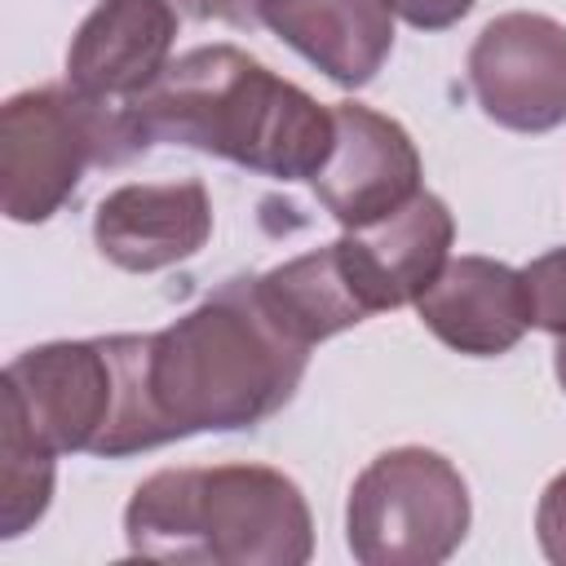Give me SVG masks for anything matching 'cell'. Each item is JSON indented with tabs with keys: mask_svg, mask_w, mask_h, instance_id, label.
Wrapping results in <instances>:
<instances>
[{
	"mask_svg": "<svg viewBox=\"0 0 566 566\" xmlns=\"http://www.w3.org/2000/svg\"><path fill=\"white\" fill-rule=\"evenodd\" d=\"M0 398L57 455L124 460L168 438L150 398V336L49 340L9 358Z\"/></svg>",
	"mask_w": 566,
	"mask_h": 566,
	"instance_id": "277c9868",
	"label": "cell"
},
{
	"mask_svg": "<svg viewBox=\"0 0 566 566\" xmlns=\"http://www.w3.org/2000/svg\"><path fill=\"white\" fill-rule=\"evenodd\" d=\"M526 283V305H531V327L566 336V248H553L535 256L522 270Z\"/></svg>",
	"mask_w": 566,
	"mask_h": 566,
	"instance_id": "2e32d148",
	"label": "cell"
},
{
	"mask_svg": "<svg viewBox=\"0 0 566 566\" xmlns=\"http://www.w3.org/2000/svg\"><path fill=\"white\" fill-rule=\"evenodd\" d=\"M256 22L340 88L371 84L394 53V9L385 0H256Z\"/></svg>",
	"mask_w": 566,
	"mask_h": 566,
	"instance_id": "4fadbf2b",
	"label": "cell"
},
{
	"mask_svg": "<svg viewBox=\"0 0 566 566\" xmlns=\"http://www.w3.org/2000/svg\"><path fill=\"white\" fill-rule=\"evenodd\" d=\"M212 234V199L208 186L186 181H128L111 190L93 212L97 252L128 270L155 274L177 261H190Z\"/></svg>",
	"mask_w": 566,
	"mask_h": 566,
	"instance_id": "30bf717a",
	"label": "cell"
},
{
	"mask_svg": "<svg viewBox=\"0 0 566 566\" xmlns=\"http://www.w3.org/2000/svg\"><path fill=\"white\" fill-rule=\"evenodd\" d=\"M553 371H557V385L566 389V336H557V354H553Z\"/></svg>",
	"mask_w": 566,
	"mask_h": 566,
	"instance_id": "ffe728a7",
	"label": "cell"
},
{
	"mask_svg": "<svg viewBox=\"0 0 566 566\" xmlns=\"http://www.w3.org/2000/svg\"><path fill=\"white\" fill-rule=\"evenodd\" d=\"M203 18H226V22H256V0H186Z\"/></svg>",
	"mask_w": 566,
	"mask_h": 566,
	"instance_id": "d6986e66",
	"label": "cell"
},
{
	"mask_svg": "<svg viewBox=\"0 0 566 566\" xmlns=\"http://www.w3.org/2000/svg\"><path fill=\"white\" fill-rule=\"evenodd\" d=\"M332 115L336 142L310 181L345 230H363L420 195V150L398 119L363 102H336Z\"/></svg>",
	"mask_w": 566,
	"mask_h": 566,
	"instance_id": "ba28073f",
	"label": "cell"
},
{
	"mask_svg": "<svg viewBox=\"0 0 566 566\" xmlns=\"http://www.w3.org/2000/svg\"><path fill=\"white\" fill-rule=\"evenodd\" d=\"M57 451H49L13 402L0 398V535L31 531L53 500Z\"/></svg>",
	"mask_w": 566,
	"mask_h": 566,
	"instance_id": "9a60e30c",
	"label": "cell"
},
{
	"mask_svg": "<svg viewBox=\"0 0 566 566\" xmlns=\"http://www.w3.org/2000/svg\"><path fill=\"white\" fill-rule=\"evenodd\" d=\"M172 40V0H97L71 35L66 88L97 106L124 111L168 71Z\"/></svg>",
	"mask_w": 566,
	"mask_h": 566,
	"instance_id": "9c48e42d",
	"label": "cell"
},
{
	"mask_svg": "<svg viewBox=\"0 0 566 566\" xmlns=\"http://www.w3.org/2000/svg\"><path fill=\"white\" fill-rule=\"evenodd\" d=\"M469 482L429 447L380 451L349 486L345 544L363 566H438L469 535Z\"/></svg>",
	"mask_w": 566,
	"mask_h": 566,
	"instance_id": "8992f818",
	"label": "cell"
},
{
	"mask_svg": "<svg viewBox=\"0 0 566 566\" xmlns=\"http://www.w3.org/2000/svg\"><path fill=\"white\" fill-rule=\"evenodd\" d=\"M407 27H416V31H447V27H455L478 0H385Z\"/></svg>",
	"mask_w": 566,
	"mask_h": 566,
	"instance_id": "ac0fdd59",
	"label": "cell"
},
{
	"mask_svg": "<svg viewBox=\"0 0 566 566\" xmlns=\"http://www.w3.org/2000/svg\"><path fill=\"white\" fill-rule=\"evenodd\" d=\"M252 287H256L261 310L305 349H314L318 340L371 318V310L363 305L336 243L301 252V256H292L265 274H252Z\"/></svg>",
	"mask_w": 566,
	"mask_h": 566,
	"instance_id": "5bb4252c",
	"label": "cell"
},
{
	"mask_svg": "<svg viewBox=\"0 0 566 566\" xmlns=\"http://www.w3.org/2000/svg\"><path fill=\"white\" fill-rule=\"evenodd\" d=\"M305 363L310 349L261 310L252 274H239L150 332V398L172 442L234 433L283 411Z\"/></svg>",
	"mask_w": 566,
	"mask_h": 566,
	"instance_id": "7a4b0ae2",
	"label": "cell"
},
{
	"mask_svg": "<svg viewBox=\"0 0 566 566\" xmlns=\"http://www.w3.org/2000/svg\"><path fill=\"white\" fill-rule=\"evenodd\" d=\"M137 146H190L274 181H310L336 142V115L234 44H203L128 106Z\"/></svg>",
	"mask_w": 566,
	"mask_h": 566,
	"instance_id": "6da1fadb",
	"label": "cell"
},
{
	"mask_svg": "<svg viewBox=\"0 0 566 566\" xmlns=\"http://www.w3.org/2000/svg\"><path fill=\"white\" fill-rule=\"evenodd\" d=\"M469 88L482 115L509 133L562 128L566 124V27L531 9L491 18L469 49Z\"/></svg>",
	"mask_w": 566,
	"mask_h": 566,
	"instance_id": "52a82bcc",
	"label": "cell"
},
{
	"mask_svg": "<svg viewBox=\"0 0 566 566\" xmlns=\"http://www.w3.org/2000/svg\"><path fill=\"white\" fill-rule=\"evenodd\" d=\"M416 314L447 349L469 358L509 354L531 327L522 270L491 256H451L416 296Z\"/></svg>",
	"mask_w": 566,
	"mask_h": 566,
	"instance_id": "7c38bea8",
	"label": "cell"
},
{
	"mask_svg": "<svg viewBox=\"0 0 566 566\" xmlns=\"http://www.w3.org/2000/svg\"><path fill=\"white\" fill-rule=\"evenodd\" d=\"M535 539L548 562L566 566V469L544 486L539 509H535Z\"/></svg>",
	"mask_w": 566,
	"mask_h": 566,
	"instance_id": "e0dca14e",
	"label": "cell"
},
{
	"mask_svg": "<svg viewBox=\"0 0 566 566\" xmlns=\"http://www.w3.org/2000/svg\"><path fill=\"white\" fill-rule=\"evenodd\" d=\"M451 239H455L451 208L438 195L420 190L398 212L363 230H345L336 248L363 305L380 314L416 301L442 274V265L451 261Z\"/></svg>",
	"mask_w": 566,
	"mask_h": 566,
	"instance_id": "8fae6325",
	"label": "cell"
},
{
	"mask_svg": "<svg viewBox=\"0 0 566 566\" xmlns=\"http://www.w3.org/2000/svg\"><path fill=\"white\" fill-rule=\"evenodd\" d=\"M128 106H97L75 88H27L0 106V208L18 226H40L80 190L93 164L137 155Z\"/></svg>",
	"mask_w": 566,
	"mask_h": 566,
	"instance_id": "5b68a950",
	"label": "cell"
},
{
	"mask_svg": "<svg viewBox=\"0 0 566 566\" xmlns=\"http://www.w3.org/2000/svg\"><path fill=\"white\" fill-rule=\"evenodd\" d=\"M124 539L128 553L159 562L301 566L314 553V522L301 486L270 464H186L133 491Z\"/></svg>",
	"mask_w": 566,
	"mask_h": 566,
	"instance_id": "3957f363",
	"label": "cell"
}]
</instances>
